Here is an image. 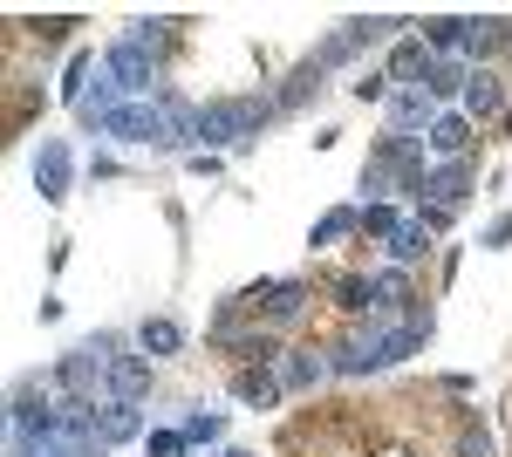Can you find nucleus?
Returning a JSON list of instances; mask_svg holds the SVG:
<instances>
[{"mask_svg":"<svg viewBox=\"0 0 512 457\" xmlns=\"http://www.w3.org/2000/svg\"><path fill=\"white\" fill-rule=\"evenodd\" d=\"M431 178V151L417 137H376L362 157V198L369 205H390V198H424Z\"/></svg>","mask_w":512,"mask_h":457,"instance_id":"f257e3e1","label":"nucleus"},{"mask_svg":"<svg viewBox=\"0 0 512 457\" xmlns=\"http://www.w3.org/2000/svg\"><path fill=\"white\" fill-rule=\"evenodd\" d=\"M274 96H212L205 103V151H239V144H253L267 123H274Z\"/></svg>","mask_w":512,"mask_h":457,"instance_id":"f03ea898","label":"nucleus"},{"mask_svg":"<svg viewBox=\"0 0 512 457\" xmlns=\"http://www.w3.org/2000/svg\"><path fill=\"white\" fill-rule=\"evenodd\" d=\"M103 76L123 89V103H151V96H164V62L151 55V48H137V41L123 35V41H110L103 48Z\"/></svg>","mask_w":512,"mask_h":457,"instance_id":"7ed1b4c3","label":"nucleus"},{"mask_svg":"<svg viewBox=\"0 0 512 457\" xmlns=\"http://www.w3.org/2000/svg\"><path fill=\"white\" fill-rule=\"evenodd\" d=\"M48 382H55V396H62V403H82V410L110 403V362H103V355H89V348H69V355L48 369Z\"/></svg>","mask_w":512,"mask_h":457,"instance_id":"20e7f679","label":"nucleus"},{"mask_svg":"<svg viewBox=\"0 0 512 457\" xmlns=\"http://www.w3.org/2000/svg\"><path fill=\"white\" fill-rule=\"evenodd\" d=\"M390 335L383 321H355L349 335L335 342V376H376V369H396L390 362Z\"/></svg>","mask_w":512,"mask_h":457,"instance_id":"39448f33","label":"nucleus"},{"mask_svg":"<svg viewBox=\"0 0 512 457\" xmlns=\"http://www.w3.org/2000/svg\"><path fill=\"white\" fill-rule=\"evenodd\" d=\"M328 376H335V348L301 342V348L280 355V389H287V396H308V389H321Z\"/></svg>","mask_w":512,"mask_h":457,"instance_id":"423d86ee","label":"nucleus"},{"mask_svg":"<svg viewBox=\"0 0 512 457\" xmlns=\"http://www.w3.org/2000/svg\"><path fill=\"white\" fill-rule=\"evenodd\" d=\"M458 110L472 116V123H499V130H512V103H506V82H499V69H472L465 96H458Z\"/></svg>","mask_w":512,"mask_h":457,"instance_id":"0eeeda50","label":"nucleus"},{"mask_svg":"<svg viewBox=\"0 0 512 457\" xmlns=\"http://www.w3.org/2000/svg\"><path fill=\"white\" fill-rule=\"evenodd\" d=\"M35 191H41V205H62V198L76 191V151H69V137H48V144H41Z\"/></svg>","mask_w":512,"mask_h":457,"instance_id":"6e6552de","label":"nucleus"},{"mask_svg":"<svg viewBox=\"0 0 512 457\" xmlns=\"http://www.w3.org/2000/svg\"><path fill=\"white\" fill-rule=\"evenodd\" d=\"M478 191V164L472 157H458V164H431V178H424V198L417 205H444V212H465V198Z\"/></svg>","mask_w":512,"mask_h":457,"instance_id":"1a4fd4ad","label":"nucleus"},{"mask_svg":"<svg viewBox=\"0 0 512 457\" xmlns=\"http://www.w3.org/2000/svg\"><path fill=\"white\" fill-rule=\"evenodd\" d=\"M103 137H117V144H164V96H151V103H123V110L103 123Z\"/></svg>","mask_w":512,"mask_h":457,"instance_id":"9d476101","label":"nucleus"},{"mask_svg":"<svg viewBox=\"0 0 512 457\" xmlns=\"http://www.w3.org/2000/svg\"><path fill=\"white\" fill-rule=\"evenodd\" d=\"M437 69V55L424 48V35H403L390 48V62H383V76H390V89H424Z\"/></svg>","mask_w":512,"mask_h":457,"instance_id":"9b49d317","label":"nucleus"},{"mask_svg":"<svg viewBox=\"0 0 512 457\" xmlns=\"http://www.w3.org/2000/svg\"><path fill=\"white\" fill-rule=\"evenodd\" d=\"M308 301H315V287H308V280H274V287H267V301H260V321L280 335V328H294V321L308 314Z\"/></svg>","mask_w":512,"mask_h":457,"instance_id":"f8f14e48","label":"nucleus"},{"mask_svg":"<svg viewBox=\"0 0 512 457\" xmlns=\"http://www.w3.org/2000/svg\"><path fill=\"white\" fill-rule=\"evenodd\" d=\"M383 110H390V137H417V130L431 137V123H437V103L424 96V89H390Z\"/></svg>","mask_w":512,"mask_h":457,"instance_id":"ddd939ff","label":"nucleus"},{"mask_svg":"<svg viewBox=\"0 0 512 457\" xmlns=\"http://www.w3.org/2000/svg\"><path fill=\"white\" fill-rule=\"evenodd\" d=\"M472 137H478V123L465 110H437V123H431V157L458 164V157H472Z\"/></svg>","mask_w":512,"mask_h":457,"instance_id":"4468645a","label":"nucleus"},{"mask_svg":"<svg viewBox=\"0 0 512 457\" xmlns=\"http://www.w3.org/2000/svg\"><path fill=\"white\" fill-rule=\"evenodd\" d=\"M151 396V355H110V403H144Z\"/></svg>","mask_w":512,"mask_h":457,"instance_id":"2eb2a0df","label":"nucleus"},{"mask_svg":"<svg viewBox=\"0 0 512 457\" xmlns=\"http://www.w3.org/2000/svg\"><path fill=\"white\" fill-rule=\"evenodd\" d=\"M321 89H328V69H321L315 55H308V62H301V69H294V76H287V82H280V89H274V110H280V116L308 110V103H315Z\"/></svg>","mask_w":512,"mask_h":457,"instance_id":"dca6fc26","label":"nucleus"},{"mask_svg":"<svg viewBox=\"0 0 512 457\" xmlns=\"http://www.w3.org/2000/svg\"><path fill=\"white\" fill-rule=\"evenodd\" d=\"M185 28H192V21H178V14H137V21H130V41H137V48H151V55L164 62V55L185 41Z\"/></svg>","mask_w":512,"mask_h":457,"instance_id":"f3484780","label":"nucleus"},{"mask_svg":"<svg viewBox=\"0 0 512 457\" xmlns=\"http://www.w3.org/2000/svg\"><path fill=\"white\" fill-rule=\"evenodd\" d=\"M512 48V21L506 14H472V69H492V55H506Z\"/></svg>","mask_w":512,"mask_h":457,"instance_id":"a211bd4d","label":"nucleus"},{"mask_svg":"<svg viewBox=\"0 0 512 457\" xmlns=\"http://www.w3.org/2000/svg\"><path fill=\"white\" fill-rule=\"evenodd\" d=\"M424 48H431L437 62L458 55V48H472V14H424Z\"/></svg>","mask_w":512,"mask_h":457,"instance_id":"6ab92c4d","label":"nucleus"},{"mask_svg":"<svg viewBox=\"0 0 512 457\" xmlns=\"http://www.w3.org/2000/svg\"><path fill=\"white\" fill-rule=\"evenodd\" d=\"M451 457H499V437H492V423L478 417V410H458V423H451Z\"/></svg>","mask_w":512,"mask_h":457,"instance_id":"aec40b11","label":"nucleus"},{"mask_svg":"<svg viewBox=\"0 0 512 457\" xmlns=\"http://www.w3.org/2000/svg\"><path fill=\"white\" fill-rule=\"evenodd\" d=\"M328 301L342 307L349 321H369V307H376V280H369V273H335V280H328Z\"/></svg>","mask_w":512,"mask_h":457,"instance_id":"412c9836","label":"nucleus"},{"mask_svg":"<svg viewBox=\"0 0 512 457\" xmlns=\"http://www.w3.org/2000/svg\"><path fill=\"white\" fill-rule=\"evenodd\" d=\"M383 253H390V267H417V260H431V232H424V219L410 212V219L383 239Z\"/></svg>","mask_w":512,"mask_h":457,"instance_id":"4be33fe9","label":"nucleus"},{"mask_svg":"<svg viewBox=\"0 0 512 457\" xmlns=\"http://www.w3.org/2000/svg\"><path fill=\"white\" fill-rule=\"evenodd\" d=\"M137 348L158 362V355H178L185 348V321H171V314H144L137 321Z\"/></svg>","mask_w":512,"mask_h":457,"instance_id":"5701e85b","label":"nucleus"},{"mask_svg":"<svg viewBox=\"0 0 512 457\" xmlns=\"http://www.w3.org/2000/svg\"><path fill=\"white\" fill-rule=\"evenodd\" d=\"M96 437L117 451L130 437H144V417H137V403H96Z\"/></svg>","mask_w":512,"mask_h":457,"instance_id":"b1692460","label":"nucleus"},{"mask_svg":"<svg viewBox=\"0 0 512 457\" xmlns=\"http://www.w3.org/2000/svg\"><path fill=\"white\" fill-rule=\"evenodd\" d=\"M233 396L253 410H274L287 389H280V369H233Z\"/></svg>","mask_w":512,"mask_h":457,"instance_id":"393cba45","label":"nucleus"},{"mask_svg":"<svg viewBox=\"0 0 512 457\" xmlns=\"http://www.w3.org/2000/svg\"><path fill=\"white\" fill-rule=\"evenodd\" d=\"M396 28H410V21H403V14H349V21H342V35H349L355 55H362V48H376V41H390Z\"/></svg>","mask_w":512,"mask_h":457,"instance_id":"a878e982","label":"nucleus"},{"mask_svg":"<svg viewBox=\"0 0 512 457\" xmlns=\"http://www.w3.org/2000/svg\"><path fill=\"white\" fill-rule=\"evenodd\" d=\"M349 232H362V205H335V212H321V219H315L308 246H315V253H328V246H342Z\"/></svg>","mask_w":512,"mask_h":457,"instance_id":"bb28decb","label":"nucleus"},{"mask_svg":"<svg viewBox=\"0 0 512 457\" xmlns=\"http://www.w3.org/2000/svg\"><path fill=\"white\" fill-rule=\"evenodd\" d=\"M14 28H28V35L41 41V55H48V48L69 41V28H82V14H35V21H14Z\"/></svg>","mask_w":512,"mask_h":457,"instance_id":"cd10ccee","label":"nucleus"},{"mask_svg":"<svg viewBox=\"0 0 512 457\" xmlns=\"http://www.w3.org/2000/svg\"><path fill=\"white\" fill-rule=\"evenodd\" d=\"M41 103H48V96H41V82H14V110H7V137H21V130H28V123L41 116Z\"/></svg>","mask_w":512,"mask_h":457,"instance_id":"c85d7f7f","label":"nucleus"},{"mask_svg":"<svg viewBox=\"0 0 512 457\" xmlns=\"http://www.w3.org/2000/svg\"><path fill=\"white\" fill-rule=\"evenodd\" d=\"M465 82H472L465 62H437L431 82H424V96H431V103H451V96H465Z\"/></svg>","mask_w":512,"mask_h":457,"instance_id":"c756f323","label":"nucleus"},{"mask_svg":"<svg viewBox=\"0 0 512 457\" xmlns=\"http://www.w3.org/2000/svg\"><path fill=\"white\" fill-rule=\"evenodd\" d=\"M178 430H185L192 444H219V437H226V417H219V410H192V417L178 423Z\"/></svg>","mask_w":512,"mask_h":457,"instance_id":"7c9ffc66","label":"nucleus"},{"mask_svg":"<svg viewBox=\"0 0 512 457\" xmlns=\"http://www.w3.org/2000/svg\"><path fill=\"white\" fill-rule=\"evenodd\" d=\"M410 212H396V205H362V232H376V239H390Z\"/></svg>","mask_w":512,"mask_h":457,"instance_id":"2f4dec72","label":"nucleus"},{"mask_svg":"<svg viewBox=\"0 0 512 457\" xmlns=\"http://www.w3.org/2000/svg\"><path fill=\"white\" fill-rule=\"evenodd\" d=\"M349 89H355V103H390V76L383 69H362Z\"/></svg>","mask_w":512,"mask_h":457,"instance_id":"473e14b6","label":"nucleus"},{"mask_svg":"<svg viewBox=\"0 0 512 457\" xmlns=\"http://www.w3.org/2000/svg\"><path fill=\"white\" fill-rule=\"evenodd\" d=\"M315 62H321V69H349V62H355L349 35H342V28H335V35H328V41H321V48H315Z\"/></svg>","mask_w":512,"mask_h":457,"instance_id":"72a5a7b5","label":"nucleus"},{"mask_svg":"<svg viewBox=\"0 0 512 457\" xmlns=\"http://www.w3.org/2000/svg\"><path fill=\"white\" fill-rule=\"evenodd\" d=\"M144 451H151V457H185V451H192V437H185V430H151Z\"/></svg>","mask_w":512,"mask_h":457,"instance_id":"f704fd0d","label":"nucleus"},{"mask_svg":"<svg viewBox=\"0 0 512 457\" xmlns=\"http://www.w3.org/2000/svg\"><path fill=\"white\" fill-rule=\"evenodd\" d=\"M478 246H485V253H499V246H512V212H499L492 226L478 232Z\"/></svg>","mask_w":512,"mask_h":457,"instance_id":"c9c22d12","label":"nucleus"},{"mask_svg":"<svg viewBox=\"0 0 512 457\" xmlns=\"http://www.w3.org/2000/svg\"><path fill=\"white\" fill-rule=\"evenodd\" d=\"M219 457H253V451H219Z\"/></svg>","mask_w":512,"mask_h":457,"instance_id":"e433bc0d","label":"nucleus"},{"mask_svg":"<svg viewBox=\"0 0 512 457\" xmlns=\"http://www.w3.org/2000/svg\"><path fill=\"white\" fill-rule=\"evenodd\" d=\"M390 457H410V451H390Z\"/></svg>","mask_w":512,"mask_h":457,"instance_id":"4c0bfd02","label":"nucleus"}]
</instances>
